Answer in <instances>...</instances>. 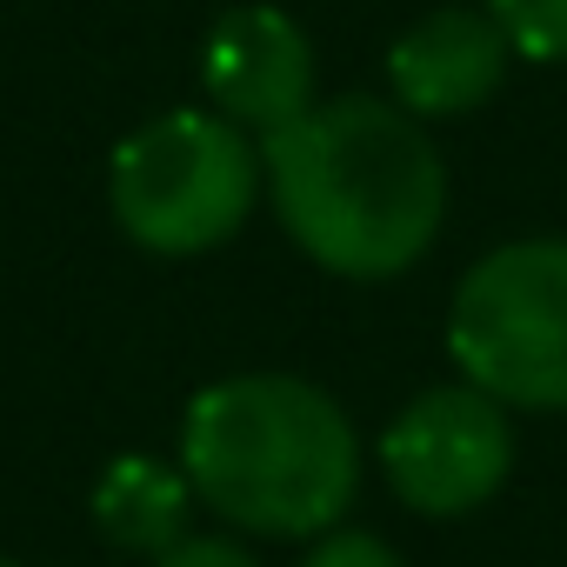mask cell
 Segmentation results:
<instances>
[{"instance_id": "cell-1", "label": "cell", "mask_w": 567, "mask_h": 567, "mask_svg": "<svg viewBox=\"0 0 567 567\" xmlns=\"http://www.w3.org/2000/svg\"><path fill=\"white\" fill-rule=\"evenodd\" d=\"M260 194L315 267L341 280H394L441 234L447 167L408 107L341 94L260 141Z\"/></svg>"}, {"instance_id": "cell-2", "label": "cell", "mask_w": 567, "mask_h": 567, "mask_svg": "<svg viewBox=\"0 0 567 567\" xmlns=\"http://www.w3.org/2000/svg\"><path fill=\"white\" fill-rule=\"evenodd\" d=\"M181 467L207 514L260 540H315L361 494L354 421L301 374H227L200 388L181 421Z\"/></svg>"}, {"instance_id": "cell-3", "label": "cell", "mask_w": 567, "mask_h": 567, "mask_svg": "<svg viewBox=\"0 0 567 567\" xmlns=\"http://www.w3.org/2000/svg\"><path fill=\"white\" fill-rule=\"evenodd\" d=\"M260 200V141L214 107H174L134 127L107 167L114 227L147 254H207Z\"/></svg>"}, {"instance_id": "cell-4", "label": "cell", "mask_w": 567, "mask_h": 567, "mask_svg": "<svg viewBox=\"0 0 567 567\" xmlns=\"http://www.w3.org/2000/svg\"><path fill=\"white\" fill-rule=\"evenodd\" d=\"M447 354L461 381L514 414L567 408V240L534 234L487 247L447 301Z\"/></svg>"}, {"instance_id": "cell-5", "label": "cell", "mask_w": 567, "mask_h": 567, "mask_svg": "<svg viewBox=\"0 0 567 567\" xmlns=\"http://www.w3.org/2000/svg\"><path fill=\"white\" fill-rule=\"evenodd\" d=\"M381 474L394 501L427 520L474 514L514 474V408L474 381L427 388L381 427Z\"/></svg>"}, {"instance_id": "cell-6", "label": "cell", "mask_w": 567, "mask_h": 567, "mask_svg": "<svg viewBox=\"0 0 567 567\" xmlns=\"http://www.w3.org/2000/svg\"><path fill=\"white\" fill-rule=\"evenodd\" d=\"M200 94L240 134H254V141L280 134L288 121H301L315 107V48H308V28L295 14L267 8V0L227 8L207 28V48H200Z\"/></svg>"}, {"instance_id": "cell-7", "label": "cell", "mask_w": 567, "mask_h": 567, "mask_svg": "<svg viewBox=\"0 0 567 567\" xmlns=\"http://www.w3.org/2000/svg\"><path fill=\"white\" fill-rule=\"evenodd\" d=\"M507 34L487 8H434L388 48V101L427 121L481 114L507 81Z\"/></svg>"}, {"instance_id": "cell-8", "label": "cell", "mask_w": 567, "mask_h": 567, "mask_svg": "<svg viewBox=\"0 0 567 567\" xmlns=\"http://www.w3.org/2000/svg\"><path fill=\"white\" fill-rule=\"evenodd\" d=\"M187 520H194V481H187L181 461L121 454V461L101 467V481H94V527L107 534V547L161 560L167 547L187 540Z\"/></svg>"}, {"instance_id": "cell-9", "label": "cell", "mask_w": 567, "mask_h": 567, "mask_svg": "<svg viewBox=\"0 0 567 567\" xmlns=\"http://www.w3.org/2000/svg\"><path fill=\"white\" fill-rule=\"evenodd\" d=\"M487 14L520 61H567V0H487Z\"/></svg>"}, {"instance_id": "cell-10", "label": "cell", "mask_w": 567, "mask_h": 567, "mask_svg": "<svg viewBox=\"0 0 567 567\" xmlns=\"http://www.w3.org/2000/svg\"><path fill=\"white\" fill-rule=\"evenodd\" d=\"M301 567H408L381 534H368V527H328V534H315V547L301 554Z\"/></svg>"}, {"instance_id": "cell-11", "label": "cell", "mask_w": 567, "mask_h": 567, "mask_svg": "<svg viewBox=\"0 0 567 567\" xmlns=\"http://www.w3.org/2000/svg\"><path fill=\"white\" fill-rule=\"evenodd\" d=\"M154 567H260L240 540H227V534H187L181 547H167Z\"/></svg>"}, {"instance_id": "cell-12", "label": "cell", "mask_w": 567, "mask_h": 567, "mask_svg": "<svg viewBox=\"0 0 567 567\" xmlns=\"http://www.w3.org/2000/svg\"><path fill=\"white\" fill-rule=\"evenodd\" d=\"M0 567H21V560H8V554H0Z\"/></svg>"}]
</instances>
